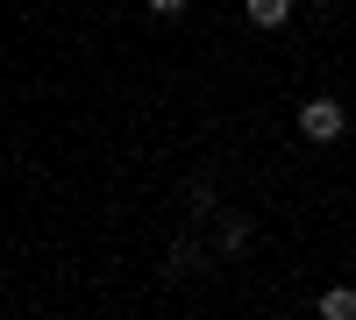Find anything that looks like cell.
<instances>
[{
  "mask_svg": "<svg viewBox=\"0 0 356 320\" xmlns=\"http://www.w3.org/2000/svg\"><path fill=\"white\" fill-rule=\"evenodd\" d=\"M300 135H307V142H335V135H342V100L314 93V100L300 107Z\"/></svg>",
  "mask_w": 356,
  "mask_h": 320,
  "instance_id": "1",
  "label": "cell"
},
{
  "mask_svg": "<svg viewBox=\"0 0 356 320\" xmlns=\"http://www.w3.org/2000/svg\"><path fill=\"white\" fill-rule=\"evenodd\" d=\"M243 15H250L257 28H285V15H292V0H243Z\"/></svg>",
  "mask_w": 356,
  "mask_h": 320,
  "instance_id": "2",
  "label": "cell"
},
{
  "mask_svg": "<svg viewBox=\"0 0 356 320\" xmlns=\"http://www.w3.org/2000/svg\"><path fill=\"white\" fill-rule=\"evenodd\" d=\"M321 320H356V285H335V292H321Z\"/></svg>",
  "mask_w": 356,
  "mask_h": 320,
  "instance_id": "3",
  "label": "cell"
},
{
  "mask_svg": "<svg viewBox=\"0 0 356 320\" xmlns=\"http://www.w3.org/2000/svg\"><path fill=\"white\" fill-rule=\"evenodd\" d=\"M243 242H250V221H243V214H228V221H221V249L235 256V249H243Z\"/></svg>",
  "mask_w": 356,
  "mask_h": 320,
  "instance_id": "4",
  "label": "cell"
},
{
  "mask_svg": "<svg viewBox=\"0 0 356 320\" xmlns=\"http://www.w3.org/2000/svg\"><path fill=\"white\" fill-rule=\"evenodd\" d=\"M143 8H150V15H178V8H186V0H143Z\"/></svg>",
  "mask_w": 356,
  "mask_h": 320,
  "instance_id": "5",
  "label": "cell"
},
{
  "mask_svg": "<svg viewBox=\"0 0 356 320\" xmlns=\"http://www.w3.org/2000/svg\"><path fill=\"white\" fill-rule=\"evenodd\" d=\"M349 271H356V256H349Z\"/></svg>",
  "mask_w": 356,
  "mask_h": 320,
  "instance_id": "6",
  "label": "cell"
}]
</instances>
